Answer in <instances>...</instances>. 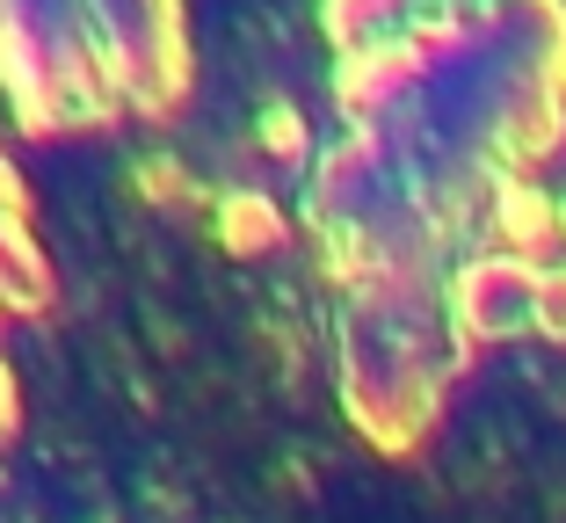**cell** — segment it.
<instances>
[{
    "mask_svg": "<svg viewBox=\"0 0 566 523\" xmlns=\"http://www.w3.org/2000/svg\"><path fill=\"white\" fill-rule=\"evenodd\" d=\"M559 233H566V211H559Z\"/></svg>",
    "mask_w": 566,
    "mask_h": 523,
    "instance_id": "cell-4",
    "label": "cell"
},
{
    "mask_svg": "<svg viewBox=\"0 0 566 523\" xmlns=\"http://www.w3.org/2000/svg\"><path fill=\"white\" fill-rule=\"evenodd\" d=\"M537 321H545V335H566V276L537 284Z\"/></svg>",
    "mask_w": 566,
    "mask_h": 523,
    "instance_id": "cell-2",
    "label": "cell"
},
{
    "mask_svg": "<svg viewBox=\"0 0 566 523\" xmlns=\"http://www.w3.org/2000/svg\"><path fill=\"white\" fill-rule=\"evenodd\" d=\"M262 138H269V146H276V153H298V146H305V138H298V117H291V109H269Z\"/></svg>",
    "mask_w": 566,
    "mask_h": 523,
    "instance_id": "cell-3",
    "label": "cell"
},
{
    "mask_svg": "<svg viewBox=\"0 0 566 523\" xmlns=\"http://www.w3.org/2000/svg\"><path fill=\"white\" fill-rule=\"evenodd\" d=\"M276 240V211L262 197H233L226 203V248H269Z\"/></svg>",
    "mask_w": 566,
    "mask_h": 523,
    "instance_id": "cell-1",
    "label": "cell"
}]
</instances>
